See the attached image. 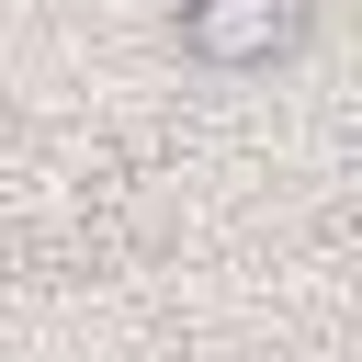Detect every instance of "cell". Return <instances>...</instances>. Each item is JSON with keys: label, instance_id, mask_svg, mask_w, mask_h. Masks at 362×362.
<instances>
[{"label": "cell", "instance_id": "obj_1", "mask_svg": "<svg viewBox=\"0 0 362 362\" xmlns=\"http://www.w3.org/2000/svg\"><path fill=\"white\" fill-rule=\"evenodd\" d=\"M170 34L204 68H272L305 45V0H170Z\"/></svg>", "mask_w": 362, "mask_h": 362}]
</instances>
